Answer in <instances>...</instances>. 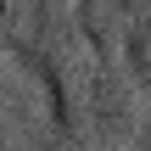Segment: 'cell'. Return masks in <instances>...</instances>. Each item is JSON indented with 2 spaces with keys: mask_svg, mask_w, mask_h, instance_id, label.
I'll return each mask as SVG.
<instances>
[{
  "mask_svg": "<svg viewBox=\"0 0 151 151\" xmlns=\"http://www.w3.org/2000/svg\"><path fill=\"white\" fill-rule=\"evenodd\" d=\"M28 17H73V0H28Z\"/></svg>",
  "mask_w": 151,
  "mask_h": 151,
  "instance_id": "3",
  "label": "cell"
},
{
  "mask_svg": "<svg viewBox=\"0 0 151 151\" xmlns=\"http://www.w3.org/2000/svg\"><path fill=\"white\" fill-rule=\"evenodd\" d=\"M6 22H11V0H0V28H6Z\"/></svg>",
  "mask_w": 151,
  "mask_h": 151,
  "instance_id": "6",
  "label": "cell"
},
{
  "mask_svg": "<svg viewBox=\"0 0 151 151\" xmlns=\"http://www.w3.org/2000/svg\"><path fill=\"white\" fill-rule=\"evenodd\" d=\"M146 112V90L123 67V56H95L90 67V95H84V140L95 146H134Z\"/></svg>",
  "mask_w": 151,
  "mask_h": 151,
  "instance_id": "1",
  "label": "cell"
},
{
  "mask_svg": "<svg viewBox=\"0 0 151 151\" xmlns=\"http://www.w3.org/2000/svg\"><path fill=\"white\" fill-rule=\"evenodd\" d=\"M134 146H151V101H146V112H140V129H134Z\"/></svg>",
  "mask_w": 151,
  "mask_h": 151,
  "instance_id": "4",
  "label": "cell"
},
{
  "mask_svg": "<svg viewBox=\"0 0 151 151\" xmlns=\"http://www.w3.org/2000/svg\"><path fill=\"white\" fill-rule=\"evenodd\" d=\"M118 56H123V67L134 73V84L151 95V11H146V17H123Z\"/></svg>",
  "mask_w": 151,
  "mask_h": 151,
  "instance_id": "2",
  "label": "cell"
},
{
  "mask_svg": "<svg viewBox=\"0 0 151 151\" xmlns=\"http://www.w3.org/2000/svg\"><path fill=\"white\" fill-rule=\"evenodd\" d=\"M118 11H123V17H146L151 0H118Z\"/></svg>",
  "mask_w": 151,
  "mask_h": 151,
  "instance_id": "5",
  "label": "cell"
}]
</instances>
